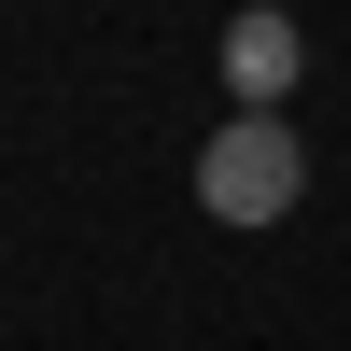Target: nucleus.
<instances>
[{
  "mask_svg": "<svg viewBox=\"0 0 351 351\" xmlns=\"http://www.w3.org/2000/svg\"><path fill=\"white\" fill-rule=\"evenodd\" d=\"M309 197V141L281 127V112H225L211 155H197V211L211 225H281Z\"/></svg>",
  "mask_w": 351,
  "mask_h": 351,
  "instance_id": "f257e3e1",
  "label": "nucleus"
},
{
  "mask_svg": "<svg viewBox=\"0 0 351 351\" xmlns=\"http://www.w3.org/2000/svg\"><path fill=\"white\" fill-rule=\"evenodd\" d=\"M295 71H309L295 14H281V0H253V14L225 28V99H239V112H281V99H295Z\"/></svg>",
  "mask_w": 351,
  "mask_h": 351,
  "instance_id": "f03ea898",
  "label": "nucleus"
}]
</instances>
